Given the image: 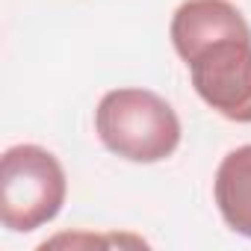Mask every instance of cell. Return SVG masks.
<instances>
[{
  "label": "cell",
  "instance_id": "1",
  "mask_svg": "<svg viewBox=\"0 0 251 251\" xmlns=\"http://www.w3.org/2000/svg\"><path fill=\"white\" fill-rule=\"evenodd\" d=\"M95 130L103 148L127 163L169 160L180 145V118L151 89H112L95 109Z\"/></svg>",
  "mask_w": 251,
  "mask_h": 251
},
{
  "label": "cell",
  "instance_id": "5",
  "mask_svg": "<svg viewBox=\"0 0 251 251\" xmlns=\"http://www.w3.org/2000/svg\"><path fill=\"white\" fill-rule=\"evenodd\" d=\"M213 195L225 225L251 239V145H239L222 157Z\"/></svg>",
  "mask_w": 251,
  "mask_h": 251
},
{
  "label": "cell",
  "instance_id": "4",
  "mask_svg": "<svg viewBox=\"0 0 251 251\" xmlns=\"http://www.w3.org/2000/svg\"><path fill=\"white\" fill-rule=\"evenodd\" d=\"M169 33L177 56L186 62L219 39L251 36V27L230 0H183L172 15Z\"/></svg>",
  "mask_w": 251,
  "mask_h": 251
},
{
  "label": "cell",
  "instance_id": "2",
  "mask_svg": "<svg viewBox=\"0 0 251 251\" xmlns=\"http://www.w3.org/2000/svg\"><path fill=\"white\" fill-rule=\"evenodd\" d=\"M62 163L42 145H12L0 160V222L12 233H30L53 222L65 204Z\"/></svg>",
  "mask_w": 251,
  "mask_h": 251
},
{
  "label": "cell",
  "instance_id": "3",
  "mask_svg": "<svg viewBox=\"0 0 251 251\" xmlns=\"http://www.w3.org/2000/svg\"><path fill=\"white\" fill-rule=\"evenodd\" d=\"M198 98L222 118L251 124V36H227L186 59Z\"/></svg>",
  "mask_w": 251,
  "mask_h": 251
}]
</instances>
